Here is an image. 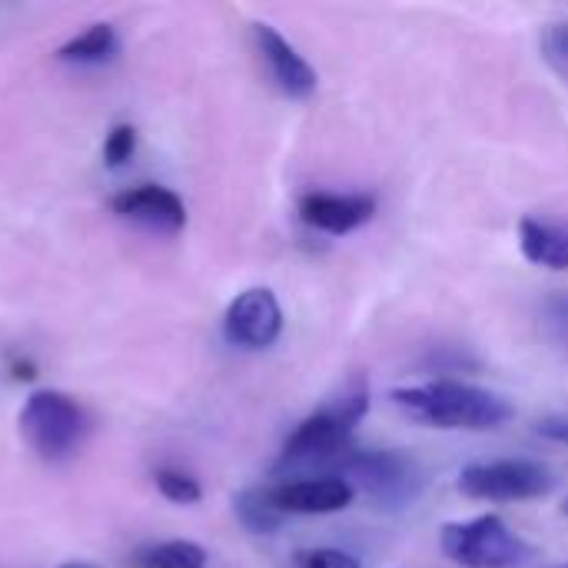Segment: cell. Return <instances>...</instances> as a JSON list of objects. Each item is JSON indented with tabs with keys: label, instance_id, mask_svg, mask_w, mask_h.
Returning a JSON list of instances; mask_svg holds the SVG:
<instances>
[{
	"label": "cell",
	"instance_id": "6da1fadb",
	"mask_svg": "<svg viewBox=\"0 0 568 568\" xmlns=\"http://www.w3.org/2000/svg\"><path fill=\"white\" fill-rule=\"evenodd\" d=\"M389 396L409 419L433 426V429L493 433V429H503L516 416L506 396L473 386V383H459V379L403 386V389H393Z\"/></svg>",
	"mask_w": 568,
	"mask_h": 568
},
{
	"label": "cell",
	"instance_id": "7a4b0ae2",
	"mask_svg": "<svg viewBox=\"0 0 568 568\" xmlns=\"http://www.w3.org/2000/svg\"><path fill=\"white\" fill-rule=\"evenodd\" d=\"M369 413V389L366 383H353L339 399L316 409L310 419H303L293 436L283 446V456L276 469H296V466H329L339 463L353 449V433Z\"/></svg>",
	"mask_w": 568,
	"mask_h": 568
},
{
	"label": "cell",
	"instance_id": "3957f363",
	"mask_svg": "<svg viewBox=\"0 0 568 568\" xmlns=\"http://www.w3.org/2000/svg\"><path fill=\"white\" fill-rule=\"evenodd\" d=\"M20 436L40 459L63 463L87 443L90 416L73 396L60 389H37L20 409Z\"/></svg>",
	"mask_w": 568,
	"mask_h": 568
},
{
	"label": "cell",
	"instance_id": "277c9868",
	"mask_svg": "<svg viewBox=\"0 0 568 568\" xmlns=\"http://www.w3.org/2000/svg\"><path fill=\"white\" fill-rule=\"evenodd\" d=\"M439 546L463 568H516L536 556V549L519 532H513L503 516L493 513L469 523H446Z\"/></svg>",
	"mask_w": 568,
	"mask_h": 568
},
{
	"label": "cell",
	"instance_id": "5b68a950",
	"mask_svg": "<svg viewBox=\"0 0 568 568\" xmlns=\"http://www.w3.org/2000/svg\"><path fill=\"white\" fill-rule=\"evenodd\" d=\"M556 479L546 466L532 459H496V463H473L459 473V489L469 499L483 503H519L539 499L552 493Z\"/></svg>",
	"mask_w": 568,
	"mask_h": 568
},
{
	"label": "cell",
	"instance_id": "8992f818",
	"mask_svg": "<svg viewBox=\"0 0 568 568\" xmlns=\"http://www.w3.org/2000/svg\"><path fill=\"white\" fill-rule=\"evenodd\" d=\"M346 476V483L359 486L363 493H369L376 503H389V506H403L419 493V469L413 459L399 456V453H369V449H349L339 463H336Z\"/></svg>",
	"mask_w": 568,
	"mask_h": 568
},
{
	"label": "cell",
	"instance_id": "52a82bcc",
	"mask_svg": "<svg viewBox=\"0 0 568 568\" xmlns=\"http://www.w3.org/2000/svg\"><path fill=\"white\" fill-rule=\"evenodd\" d=\"M223 333L233 346L243 349H266L283 333V306L273 290L253 286L243 290L223 316Z\"/></svg>",
	"mask_w": 568,
	"mask_h": 568
},
{
	"label": "cell",
	"instance_id": "ba28073f",
	"mask_svg": "<svg viewBox=\"0 0 568 568\" xmlns=\"http://www.w3.org/2000/svg\"><path fill=\"white\" fill-rule=\"evenodd\" d=\"M253 40L260 50V60L266 63L270 80L293 100H306L310 93H316L320 77L313 70V63L270 23H253Z\"/></svg>",
	"mask_w": 568,
	"mask_h": 568
},
{
	"label": "cell",
	"instance_id": "9c48e42d",
	"mask_svg": "<svg viewBox=\"0 0 568 568\" xmlns=\"http://www.w3.org/2000/svg\"><path fill=\"white\" fill-rule=\"evenodd\" d=\"M270 503L283 516H333L353 506L356 489L343 476H313L270 486Z\"/></svg>",
	"mask_w": 568,
	"mask_h": 568
},
{
	"label": "cell",
	"instance_id": "30bf717a",
	"mask_svg": "<svg viewBox=\"0 0 568 568\" xmlns=\"http://www.w3.org/2000/svg\"><path fill=\"white\" fill-rule=\"evenodd\" d=\"M113 213L120 220H130L136 226L156 230V233H180L186 226V206L183 200L156 183H143L133 190H123L110 200Z\"/></svg>",
	"mask_w": 568,
	"mask_h": 568
},
{
	"label": "cell",
	"instance_id": "8fae6325",
	"mask_svg": "<svg viewBox=\"0 0 568 568\" xmlns=\"http://www.w3.org/2000/svg\"><path fill=\"white\" fill-rule=\"evenodd\" d=\"M300 216L320 233L346 236L376 216V196L369 193H306L300 200Z\"/></svg>",
	"mask_w": 568,
	"mask_h": 568
},
{
	"label": "cell",
	"instance_id": "7c38bea8",
	"mask_svg": "<svg viewBox=\"0 0 568 568\" xmlns=\"http://www.w3.org/2000/svg\"><path fill=\"white\" fill-rule=\"evenodd\" d=\"M519 246L523 256L542 270H568V226L526 216L519 223Z\"/></svg>",
	"mask_w": 568,
	"mask_h": 568
},
{
	"label": "cell",
	"instance_id": "4fadbf2b",
	"mask_svg": "<svg viewBox=\"0 0 568 568\" xmlns=\"http://www.w3.org/2000/svg\"><path fill=\"white\" fill-rule=\"evenodd\" d=\"M116 50H120L116 30L110 23H93L83 33L70 37L57 50V60H63V63H106L116 57Z\"/></svg>",
	"mask_w": 568,
	"mask_h": 568
},
{
	"label": "cell",
	"instance_id": "5bb4252c",
	"mask_svg": "<svg viewBox=\"0 0 568 568\" xmlns=\"http://www.w3.org/2000/svg\"><path fill=\"white\" fill-rule=\"evenodd\" d=\"M136 568H206V549L186 539H173V542H156V546H143L133 556Z\"/></svg>",
	"mask_w": 568,
	"mask_h": 568
},
{
	"label": "cell",
	"instance_id": "9a60e30c",
	"mask_svg": "<svg viewBox=\"0 0 568 568\" xmlns=\"http://www.w3.org/2000/svg\"><path fill=\"white\" fill-rule=\"evenodd\" d=\"M233 509H236L240 526L246 532H256V536H270L283 523V513L270 503V493L266 489H243L233 499Z\"/></svg>",
	"mask_w": 568,
	"mask_h": 568
},
{
	"label": "cell",
	"instance_id": "2e32d148",
	"mask_svg": "<svg viewBox=\"0 0 568 568\" xmlns=\"http://www.w3.org/2000/svg\"><path fill=\"white\" fill-rule=\"evenodd\" d=\"M153 483H156L160 496L170 499V503H176V506H196L203 499V486L190 473H183V469L163 466V469L153 473Z\"/></svg>",
	"mask_w": 568,
	"mask_h": 568
},
{
	"label": "cell",
	"instance_id": "e0dca14e",
	"mask_svg": "<svg viewBox=\"0 0 568 568\" xmlns=\"http://www.w3.org/2000/svg\"><path fill=\"white\" fill-rule=\"evenodd\" d=\"M133 153H136V130L130 123H116L103 143V163L110 170H120L133 160Z\"/></svg>",
	"mask_w": 568,
	"mask_h": 568
},
{
	"label": "cell",
	"instance_id": "ac0fdd59",
	"mask_svg": "<svg viewBox=\"0 0 568 568\" xmlns=\"http://www.w3.org/2000/svg\"><path fill=\"white\" fill-rule=\"evenodd\" d=\"M296 568H359L356 556L343 549H303L296 552Z\"/></svg>",
	"mask_w": 568,
	"mask_h": 568
},
{
	"label": "cell",
	"instance_id": "d6986e66",
	"mask_svg": "<svg viewBox=\"0 0 568 568\" xmlns=\"http://www.w3.org/2000/svg\"><path fill=\"white\" fill-rule=\"evenodd\" d=\"M542 53L552 67L568 73V23H552L542 33Z\"/></svg>",
	"mask_w": 568,
	"mask_h": 568
},
{
	"label": "cell",
	"instance_id": "ffe728a7",
	"mask_svg": "<svg viewBox=\"0 0 568 568\" xmlns=\"http://www.w3.org/2000/svg\"><path fill=\"white\" fill-rule=\"evenodd\" d=\"M539 436L552 443H568V416H549L539 423Z\"/></svg>",
	"mask_w": 568,
	"mask_h": 568
},
{
	"label": "cell",
	"instance_id": "44dd1931",
	"mask_svg": "<svg viewBox=\"0 0 568 568\" xmlns=\"http://www.w3.org/2000/svg\"><path fill=\"white\" fill-rule=\"evenodd\" d=\"M60 568H90V566H80V562H67V566H60Z\"/></svg>",
	"mask_w": 568,
	"mask_h": 568
},
{
	"label": "cell",
	"instance_id": "7402d4cb",
	"mask_svg": "<svg viewBox=\"0 0 568 568\" xmlns=\"http://www.w3.org/2000/svg\"><path fill=\"white\" fill-rule=\"evenodd\" d=\"M562 513H566V516H568V499H566V506H562Z\"/></svg>",
	"mask_w": 568,
	"mask_h": 568
},
{
	"label": "cell",
	"instance_id": "603a6c76",
	"mask_svg": "<svg viewBox=\"0 0 568 568\" xmlns=\"http://www.w3.org/2000/svg\"><path fill=\"white\" fill-rule=\"evenodd\" d=\"M559 568H568V566H559Z\"/></svg>",
	"mask_w": 568,
	"mask_h": 568
}]
</instances>
